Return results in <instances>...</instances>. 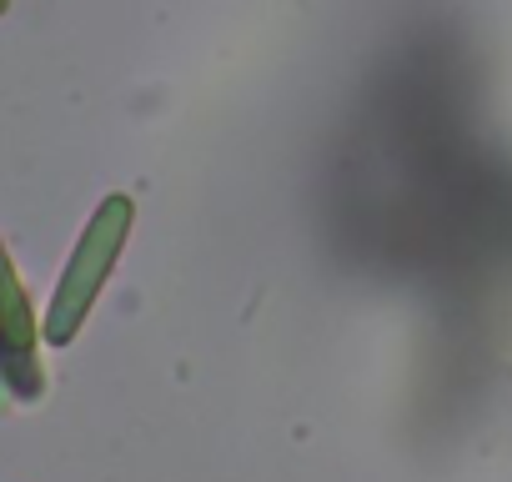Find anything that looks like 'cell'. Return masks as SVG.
I'll return each mask as SVG.
<instances>
[{"instance_id":"6da1fadb","label":"cell","mask_w":512,"mask_h":482,"mask_svg":"<svg viewBox=\"0 0 512 482\" xmlns=\"http://www.w3.org/2000/svg\"><path fill=\"white\" fill-rule=\"evenodd\" d=\"M131 221H136L131 196H106V201L91 211V221H86V231H81V241H76V252H71V262H66V272H61V282H56V292H51L46 322H41V337H46L51 347H71L76 332L86 327V317H91L101 287L111 282V272H116L121 252H126Z\"/></svg>"},{"instance_id":"3957f363","label":"cell","mask_w":512,"mask_h":482,"mask_svg":"<svg viewBox=\"0 0 512 482\" xmlns=\"http://www.w3.org/2000/svg\"><path fill=\"white\" fill-rule=\"evenodd\" d=\"M6 11H11V0H0V16H6Z\"/></svg>"},{"instance_id":"7a4b0ae2","label":"cell","mask_w":512,"mask_h":482,"mask_svg":"<svg viewBox=\"0 0 512 482\" xmlns=\"http://www.w3.org/2000/svg\"><path fill=\"white\" fill-rule=\"evenodd\" d=\"M0 392L16 402H41L46 397V367H41V327L31 312V297L6 257L0 241Z\"/></svg>"}]
</instances>
